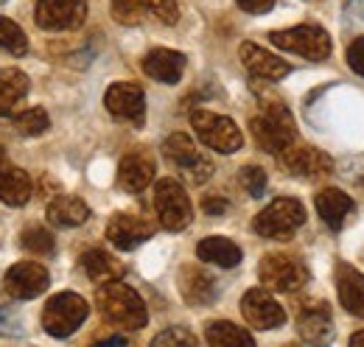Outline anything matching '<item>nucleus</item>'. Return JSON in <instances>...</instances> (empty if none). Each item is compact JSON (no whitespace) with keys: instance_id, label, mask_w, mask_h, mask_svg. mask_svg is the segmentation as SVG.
Returning <instances> with one entry per match:
<instances>
[{"instance_id":"f257e3e1","label":"nucleus","mask_w":364,"mask_h":347,"mask_svg":"<svg viewBox=\"0 0 364 347\" xmlns=\"http://www.w3.org/2000/svg\"><path fill=\"white\" fill-rule=\"evenodd\" d=\"M95 303H98V311L112 325H121V328H129V331L143 328L146 319H149L146 303L140 300V294L135 289H129L127 283H121V280L101 283L98 292H95Z\"/></svg>"},{"instance_id":"f03ea898","label":"nucleus","mask_w":364,"mask_h":347,"mask_svg":"<svg viewBox=\"0 0 364 347\" xmlns=\"http://www.w3.org/2000/svg\"><path fill=\"white\" fill-rule=\"evenodd\" d=\"M264 115H255L250 121V129L255 143L269 151V154H280L283 149H289L294 143V121L291 112L286 110V104H280V98H264Z\"/></svg>"},{"instance_id":"7ed1b4c3","label":"nucleus","mask_w":364,"mask_h":347,"mask_svg":"<svg viewBox=\"0 0 364 347\" xmlns=\"http://www.w3.org/2000/svg\"><path fill=\"white\" fill-rule=\"evenodd\" d=\"M306 221V208L297 202V199H274L269 202L258 216L252 221V230L261 235V238H272V241H286L294 235L297 227H303Z\"/></svg>"},{"instance_id":"20e7f679","label":"nucleus","mask_w":364,"mask_h":347,"mask_svg":"<svg viewBox=\"0 0 364 347\" xmlns=\"http://www.w3.org/2000/svg\"><path fill=\"white\" fill-rule=\"evenodd\" d=\"M87 311L90 308L85 303V297H79L73 292L53 294L46 303V311H43V328L50 336L65 339V336H70L87 319Z\"/></svg>"},{"instance_id":"39448f33","label":"nucleus","mask_w":364,"mask_h":347,"mask_svg":"<svg viewBox=\"0 0 364 347\" xmlns=\"http://www.w3.org/2000/svg\"><path fill=\"white\" fill-rule=\"evenodd\" d=\"M191 124L199 134V140L219 151V154H232L241 149L244 137H241V129L235 127L232 118H225V115H216V112H208V110H196L191 115Z\"/></svg>"},{"instance_id":"423d86ee","label":"nucleus","mask_w":364,"mask_h":347,"mask_svg":"<svg viewBox=\"0 0 364 347\" xmlns=\"http://www.w3.org/2000/svg\"><path fill=\"white\" fill-rule=\"evenodd\" d=\"M154 210L157 218L166 230L171 233H180L191 224L193 218V208H191V199L185 193L177 179H160L157 188H154Z\"/></svg>"},{"instance_id":"0eeeda50","label":"nucleus","mask_w":364,"mask_h":347,"mask_svg":"<svg viewBox=\"0 0 364 347\" xmlns=\"http://www.w3.org/2000/svg\"><path fill=\"white\" fill-rule=\"evenodd\" d=\"M163 154H166V160H168L188 182H193V185H202V182L210 179V174H213V163L193 146V140H191L188 134H180V132L171 134V137L163 143Z\"/></svg>"},{"instance_id":"6e6552de","label":"nucleus","mask_w":364,"mask_h":347,"mask_svg":"<svg viewBox=\"0 0 364 347\" xmlns=\"http://www.w3.org/2000/svg\"><path fill=\"white\" fill-rule=\"evenodd\" d=\"M272 45H277L280 50H289V53H297L303 59H311L319 62L331 53V37L325 28L319 26H294V28H286V31H272L269 34Z\"/></svg>"},{"instance_id":"1a4fd4ad","label":"nucleus","mask_w":364,"mask_h":347,"mask_svg":"<svg viewBox=\"0 0 364 347\" xmlns=\"http://www.w3.org/2000/svg\"><path fill=\"white\" fill-rule=\"evenodd\" d=\"M258 277L267 289L272 292H297L303 283H309V269L303 266V260L286 252H272L261 260L258 266Z\"/></svg>"},{"instance_id":"9d476101","label":"nucleus","mask_w":364,"mask_h":347,"mask_svg":"<svg viewBox=\"0 0 364 347\" xmlns=\"http://www.w3.org/2000/svg\"><path fill=\"white\" fill-rule=\"evenodd\" d=\"M34 20L46 31H73L87 20L85 0H37Z\"/></svg>"},{"instance_id":"9b49d317","label":"nucleus","mask_w":364,"mask_h":347,"mask_svg":"<svg viewBox=\"0 0 364 347\" xmlns=\"http://www.w3.org/2000/svg\"><path fill=\"white\" fill-rule=\"evenodd\" d=\"M104 104L107 110L118 118V121H127L132 127H140L143 118H146V95H143V87L132 85V82H118L107 90L104 95Z\"/></svg>"},{"instance_id":"f8f14e48","label":"nucleus","mask_w":364,"mask_h":347,"mask_svg":"<svg viewBox=\"0 0 364 347\" xmlns=\"http://www.w3.org/2000/svg\"><path fill=\"white\" fill-rule=\"evenodd\" d=\"M50 277H48L46 266L34 263V260H23V263H14L9 272H6V292L14 297V300H31V297H40L48 289Z\"/></svg>"},{"instance_id":"ddd939ff","label":"nucleus","mask_w":364,"mask_h":347,"mask_svg":"<svg viewBox=\"0 0 364 347\" xmlns=\"http://www.w3.org/2000/svg\"><path fill=\"white\" fill-rule=\"evenodd\" d=\"M241 314L244 319L258 328V331H272V328H280L286 322V311L277 305L269 292L264 289H250L241 300Z\"/></svg>"},{"instance_id":"4468645a","label":"nucleus","mask_w":364,"mask_h":347,"mask_svg":"<svg viewBox=\"0 0 364 347\" xmlns=\"http://www.w3.org/2000/svg\"><path fill=\"white\" fill-rule=\"evenodd\" d=\"M277 157H280V163L286 166V171L294 174V176H306V179H319V176L331 174V169H333L331 157L322 154L314 146H294V143H291V146L283 149Z\"/></svg>"},{"instance_id":"2eb2a0df","label":"nucleus","mask_w":364,"mask_h":347,"mask_svg":"<svg viewBox=\"0 0 364 347\" xmlns=\"http://www.w3.org/2000/svg\"><path fill=\"white\" fill-rule=\"evenodd\" d=\"M151 235H154V224L149 218L135 216V213H118L107 224V238L112 241V247H118L124 252L140 247Z\"/></svg>"},{"instance_id":"dca6fc26","label":"nucleus","mask_w":364,"mask_h":347,"mask_svg":"<svg viewBox=\"0 0 364 347\" xmlns=\"http://www.w3.org/2000/svg\"><path fill=\"white\" fill-rule=\"evenodd\" d=\"M151 179H154V160H151L149 151L135 149V151H129V154L121 160V166H118V185H121L127 193H140V191H146V188L151 185Z\"/></svg>"},{"instance_id":"f3484780","label":"nucleus","mask_w":364,"mask_h":347,"mask_svg":"<svg viewBox=\"0 0 364 347\" xmlns=\"http://www.w3.org/2000/svg\"><path fill=\"white\" fill-rule=\"evenodd\" d=\"M143 73L160 85H177L185 73V56L171 48H154L143 59Z\"/></svg>"},{"instance_id":"a211bd4d","label":"nucleus","mask_w":364,"mask_h":347,"mask_svg":"<svg viewBox=\"0 0 364 347\" xmlns=\"http://www.w3.org/2000/svg\"><path fill=\"white\" fill-rule=\"evenodd\" d=\"M31 191H34V188H31L28 174L23 171V169H17V166L6 157V151H3V146H0V202L20 208V205H26V202L31 199Z\"/></svg>"},{"instance_id":"6ab92c4d","label":"nucleus","mask_w":364,"mask_h":347,"mask_svg":"<svg viewBox=\"0 0 364 347\" xmlns=\"http://www.w3.org/2000/svg\"><path fill=\"white\" fill-rule=\"evenodd\" d=\"M238 56H241L244 68H247L252 76L267 79V82H277V79H283V76L291 70V68H289L283 59H277L274 53L264 50L261 45H255V43L241 45V48H238Z\"/></svg>"},{"instance_id":"aec40b11","label":"nucleus","mask_w":364,"mask_h":347,"mask_svg":"<svg viewBox=\"0 0 364 347\" xmlns=\"http://www.w3.org/2000/svg\"><path fill=\"white\" fill-rule=\"evenodd\" d=\"M180 292L191 305H208L216 297V280L199 266H185L180 272Z\"/></svg>"},{"instance_id":"412c9836","label":"nucleus","mask_w":364,"mask_h":347,"mask_svg":"<svg viewBox=\"0 0 364 347\" xmlns=\"http://www.w3.org/2000/svg\"><path fill=\"white\" fill-rule=\"evenodd\" d=\"M297 331L303 339L309 342H319L331 333V311L322 300H309L303 303L300 314H297Z\"/></svg>"},{"instance_id":"4be33fe9","label":"nucleus","mask_w":364,"mask_h":347,"mask_svg":"<svg viewBox=\"0 0 364 347\" xmlns=\"http://www.w3.org/2000/svg\"><path fill=\"white\" fill-rule=\"evenodd\" d=\"M336 289H339V303L350 314L364 316V274L359 269L342 263L336 269Z\"/></svg>"},{"instance_id":"5701e85b","label":"nucleus","mask_w":364,"mask_h":347,"mask_svg":"<svg viewBox=\"0 0 364 347\" xmlns=\"http://www.w3.org/2000/svg\"><path fill=\"white\" fill-rule=\"evenodd\" d=\"M317 213L328 227L339 230L345 218L353 213V199L339 188H325L317 193Z\"/></svg>"},{"instance_id":"b1692460","label":"nucleus","mask_w":364,"mask_h":347,"mask_svg":"<svg viewBox=\"0 0 364 347\" xmlns=\"http://www.w3.org/2000/svg\"><path fill=\"white\" fill-rule=\"evenodd\" d=\"M28 76L17 68H0V118H9V112L26 98Z\"/></svg>"},{"instance_id":"393cba45","label":"nucleus","mask_w":364,"mask_h":347,"mask_svg":"<svg viewBox=\"0 0 364 347\" xmlns=\"http://www.w3.org/2000/svg\"><path fill=\"white\" fill-rule=\"evenodd\" d=\"M90 218V208L76 196H56L48 205V221L53 227H79Z\"/></svg>"},{"instance_id":"a878e982","label":"nucleus","mask_w":364,"mask_h":347,"mask_svg":"<svg viewBox=\"0 0 364 347\" xmlns=\"http://www.w3.org/2000/svg\"><path fill=\"white\" fill-rule=\"evenodd\" d=\"M82 269H85V274L90 277L92 283H98V286L124 277L121 260H115L109 252H104V250H90V252H85V255H82Z\"/></svg>"},{"instance_id":"bb28decb","label":"nucleus","mask_w":364,"mask_h":347,"mask_svg":"<svg viewBox=\"0 0 364 347\" xmlns=\"http://www.w3.org/2000/svg\"><path fill=\"white\" fill-rule=\"evenodd\" d=\"M196 255H199V260L216 263V266H222V269H232V266L241 263V250H238L230 238H222V235H210V238L199 241Z\"/></svg>"},{"instance_id":"cd10ccee","label":"nucleus","mask_w":364,"mask_h":347,"mask_svg":"<svg viewBox=\"0 0 364 347\" xmlns=\"http://www.w3.org/2000/svg\"><path fill=\"white\" fill-rule=\"evenodd\" d=\"M205 339L210 345H252L255 342L244 328H238L232 322H225V319L222 322H210L208 331H205Z\"/></svg>"},{"instance_id":"c85d7f7f","label":"nucleus","mask_w":364,"mask_h":347,"mask_svg":"<svg viewBox=\"0 0 364 347\" xmlns=\"http://www.w3.org/2000/svg\"><path fill=\"white\" fill-rule=\"evenodd\" d=\"M20 241H23V247H26L28 252H34V255H50V252L56 250L53 235L48 233L46 227H37V224L26 227L23 235H20Z\"/></svg>"},{"instance_id":"c756f323","label":"nucleus","mask_w":364,"mask_h":347,"mask_svg":"<svg viewBox=\"0 0 364 347\" xmlns=\"http://www.w3.org/2000/svg\"><path fill=\"white\" fill-rule=\"evenodd\" d=\"M0 48L14 53V56H23L28 50V40H26L23 28L17 23L6 20V17H0Z\"/></svg>"},{"instance_id":"7c9ffc66","label":"nucleus","mask_w":364,"mask_h":347,"mask_svg":"<svg viewBox=\"0 0 364 347\" xmlns=\"http://www.w3.org/2000/svg\"><path fill=\"white\" fill-rule=\"evenodd\" d=\"M14 127H17V132H20V134L34 137V134H43V132L50 127V121H48L46 110L31 107V110H26V112H20V115L14 118Z\"/></svg>"},{"instance_id":"2f4dec72","label":"nucleus","mask_w":364,"mask_h":347,"mask_svg":"<svg viewBox=\"0 0 364 347\" xmlns=\"http://www.w3.org/2000/svg\"><path fill=\"white\" fill-rule=\"evenodd\" d=\"M112 17L118 23H124V26H137L149 14H146L143 0H112Z\"/></svg>"},{"instance_id":"473e14b6","label":"nucleus","mask_w":364,"mask_h":347,"mask_svg":"<svg viewBox=\"0 0 364 347\" xmlns=\"http://www.w3.org/2000/svg\"><path fill=\"white\" fill-rule=\"evenodd\" d=\"M143 6H146V14H151L154 20L166 23V26H174L180 20L177 0H143Z\"/></svg>"},{"instance_id":"72a5a7b5","label":"nucleus","mask_w":364,"mask_h":347,"mask_svg":"<svg viewBox=\"0 0 364 347\" xmlns=\"http://www.w3.org/2000/svg\"><path fill=\"white\" fill-rule=\"evenodd\" d=\"M241 185H244V191L250 193V196H264V191H267V171L264 169H258V166H244L241 169Z\"/></svg>"},{"instance_id":"f704fd0d","label":"nucleus","mask_w":364,"mask_h":347,"mask_svg":"<svg viewBox=\"0 0 364 347\" xmlns=\"http://www.w3.org/2000/svg\"><path fill=\"white\" fill-rule=\"evenodd\" d=\"M154 345H196V336L185 328H168L160 336H154Z\"/></svg>"},{"instance_id":"c9c22d12","label":"nucleus","mask_w":364,"mask_h":347,"mask_svg":"<svg viewBox=\"0 0 364 347\" xmlns=\"http://www.w3.org/2000/svg\"><path fill=\"white\" fill-rule=\"evenodd\" d=\"M348 65H350L359 76H364V37H356L353 43L348 45Z\"/></svg>"},{"instance_id":"e433bc0d","label":"nucleus","mask_w":364,"mask_h":347,"mask_svg":"<svg viewBox=\"0 0 364 347\" xmlns=\"http://www.w3.org/2000/svg\"><path fill=\"white\" fill-rule=\"evenodd\" d=\"M238 6L250 14H267L274 6V0H238Z\"/></svg>"},{"instance_id":"4c0bfd02","label":"nucleus","mask_w":364,"mask_h":347,"mask_svg":"<svg viewBox=\"0 0 364 347\" xmlns=\"http://www.w3.org/2000/svg\"><path fill=\"white\" fill-rule=\"evenodd\" d=\"M202 208H205V213H208V216H222V213L228 210V202H225V199H219V196H208V199L202 202Z\"/></svg>"},{"instance_id":"58836bf2","label":"nucleus","mask_w":364,"mask_h":347,"mask_svg":"<svg viewBox=\"0 0 364 347\" xmlns=\"http://www.w3.org/2000/svg\"><path fill=\"white\" fill-rule=\"evenodd\" d=\"M98 342H101V345H129L127 336H101Z\"/></svg>"},{"instance_id":"ea45409f","label":"nucleus","mask_w":364,"mask_h":347,"mask_svg":"<svg viewBox=\"0 0 364 347\" xmlns=\"http://www.w3.org/2000/svg\"><path fill=\"white\" fill-rule=\"evenodd\" d=\"M350 345H364V331H359V333L350 336Z\"/></svg>"},{"instance_id":"a19ab883","label":"nucleus","mask_w":364,"mask_h":347,"mask_svg":"<svg viewBox=\"0 0 364 347\" xmlns=\"http://www.w3.org/2000/svg\"><path fill=\"white\" fill-rule=\"evenodd\" d=\"M0 3H6V0H0Z\"/></svg>"}]
</instances>
